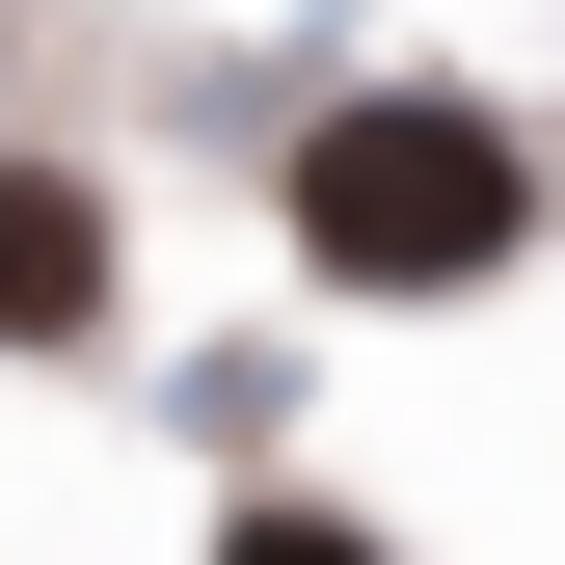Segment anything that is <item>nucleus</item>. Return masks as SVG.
Here are the masks:
<instances>
[{"label": "nucleus", "mask_w": 565, "mask_h": 565, "mask_svg": "<svg viewBox=\"0 0 565 565\" xmlns=\"http://www.w3.org/2000/svg\"><path fill=\"white\" fill-rule=\"evenodd\" d=\"M512 243H539V162L458 82H377V108L297 135V269H350V297H484Z\"/></svg>", "instance_id": "f257e3e1"}, {"label": "nucleus", "mask_w": 565, "mask_h": 565, "mask_svg": "<svg viewBox=\"0 0 565 565\" xmlns=\"http://www.w3.org/2000/svg\"><path fill=\"white\" fill-rule=\"evenodd\" d=\"M82 323H108V189L0 162V350H82Z\"/></svg>", "instance_id": "f03ea898"}, {"label": "nucleus", "mask_w": 565, "mask_h": 565, "mask_svg": "<svg viewBox=\"0 0 565 565\" xmlns=\"http://www.w3.org/2000/svg\"><path fill=\"white\" fill-rule=\"evenodd\" d=\"M216 565H377V539H350V512H243Z\"/></svg>", "instance_id": "7ed1b4c3"}]
</instances>
